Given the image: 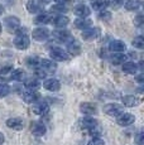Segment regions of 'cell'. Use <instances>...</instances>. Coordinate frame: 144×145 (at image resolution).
<instances>
[{
    "label": "cell",
    "instance_id": "obj_34",
    "mask_svg": "<svg viewBox=\"0 0 144 145\" xmlns=\"http://www.w3.org/2000/svg\"><path fill=\"white\" fill-rule=\"evenodd\" d=\"M52 12L53 13H60V15H63V13L67 12V8L65 7V5H60V4H56L52 7Z\"/></svg>",
    "mask_w": 144,
    "mask_h": 145
},
{
    "label": "cell",
    "instance_id": "obj_33",
    "mask_svg": "<svg viewBox=\"0 0 144 145\" xmlns=\"http://www.w3.org/2000/svg\"><path fill=\"white\" fill-rule=\"evenodd\" d=\"M10 91H12V88H10L9 85H7V83H0V97L8 96V95L10 93Z\"/></svg>",
    "mask_w": 144,
    "mask_h": 145
},
{
    "label": "cell",
    "instance_id": "obj_26",
    "mask_svg": "<svg viewBox=\"0 0 144 145\" xmlns=\"http://www.w3.org/2000/svg\"><path fill=\"white\" fill-rule=\"evenodd\" d=\"M27 9H28L29 13L35 14V13L41 12L42 8H41V3L38 1V0H29V1L27 3Z\"/></svg>",
    "mask_w": 144,
    "mask_h": 145
},
{
    "label": "cell",
    "instance_id": "obj_7",
    "mask_svg": "<svg viewBox=\"0 0 144 145\" xmlns=\"http://www.w3.org/2000/svg\"><path fill=\"white\" fill-rule=\"evenodd\" d=\"M32 38L35 42H44L49 38V30L46 27H38L32 32Z\"/></svg>",
    "mask_w": 144,
    "mask_h": 145
},
{
    "label": "cell",
    "instance_id": "obj_19",
    "mask_svg": "<svg viewBox=\"0 0 144 145\" xmlns=\"http://www.w3.org/2000/svg\"><path fill=\"white\" fill-rule=\"evenodd\" d=\"M39 68L43 69L46 73L47 72H54L57 69V65L52 59H42L39 63Z\"/></svg>",
    "mask_w": 144,
    "mask_h": 145
},
{
    "label": "cell",
    "instance_id": "obj_9",
    "mask_svg": "<svg viewBox=\"0 0 144 145\" xmlns=\"http://www.w3.org/2000/svg\"><path fill=\"white\" fill-rule=\"evenodd\" d=\"M134 121H135V116L130 112H123L116 118V124L123 127L130 126V125L134 124Z\"/></svg>",
    "mask_w": 144,
    "mask_h": 145
},
{
    "label": "cell",
    "instance_id": "obj_4",
    "mask_svg": "<svg viewBox=\"0 0 144 145\" xmlns=\"http://www.w3.org/2000/svg\"><path fill=\"white\" fill-rule=\"evenodd\" d=\"M104 112L109 116L113 118H118L120 114L124 112V106L120 104H116V102H110L104 106Z\"/></svg>",
    "mask_w": 144,
    "mask_h": 145
},
{
    "label": "cell",
    "instance_id": "obj_37",
    "mask_svg": "<svg viewBox=\"0 0 144 145\" xmlns=\"http://www.w3.org/2000/svg\"><path fill=\"white\" fill-rule=\"evenodd\" d=\"M105 5H109V7L111 8H119L121 5V3H123V0H105Z\"/></svg>",
    "mask_w": 144,
    "mask_h": 145
},
{
    "label": "cell",
    "instance_id": "obj_31",
    "mask_svg": "<svg viewBox=\"0 0 144 145\" xmlns=\"http://www.w3.org/2000/svg\"><path fill=\"white\" fill-rule=\"evenodd\" d=\"M90 5L94 10H104L105 9V3L104 0H91Z\"/></svg>",
    "mask_w": 144,
    "mask_h": 145
},
{
    "label": "cell",
    "instance_id": "obj_14",
    "mask_svg": "<svg viewBox=\"0 0 144 145\" xmlns=\"http://www.w3.org/2000/svg\"><path fill=\"white\" fill-rule=\"evenodd\" d=\"M7 126L13 130H22L24 127V120L22 118H10L7 120Z\"/></svg>",
    "mask_w": 144,
    "mask_h": 145
},
{
    "label": "cell",
    "instance_id": "obj_11",
    "mask_svg": "<svg viewBox=\"0 0 144 145\" xmlns=\"http://www.w3.org/2000/svg\"><path fill=\"white\" fill-rule=\"evenodd\" d=\"M30 131L35 136H43L47 133V127L42 121H32V124H30Z\"/></svg>",
    "mask_w": 144,
    "mask_h": 145
},
{
    "label": "cell",
    "instance_id": "obj_3",
    "mask_svg": "<svg viewBox=\"0 0 144 145\" xmlns=\"http://www.w3.org/2000/svg\"><path fill=\"white\" fill-rule=\"evenodd\" d=\"M49 57L52 58L53 62H66V61L70 59V54L62 48H52L49 51Z\"/></svg>",
    "mask_w": 144,
    "mask_h": 145
},
{
    "label": "cell",
    "instance_id": "obj_1",
    "mask_svg": "<svg viewBox=\"0 0 144 145\" xmlns=\"http://www.w3.org/2000/svg\"><path fill=\"white\" fill-rule=\"evenodd\" d=\"M15 33H16V35H15L14 40H13L15 48L20 49V51H26V49H28L29 46H30V39H29L28 34H27L26 27H20Z\"/></svg>",
    "mask_w": 144,
    "mask_h": 145
},
{
    "label": "cell",
    "instance_id": "obj_38",
    "mask_svg": "<svg viewBox=\"0 0 144 145\" xmlns=\"http://www.w3.org/2000/svg\"><path fill=\"white\" fill-rule=\"evenodd\" d=\"M99 18L101 19V20H105V22H109L110 18H111V13L107 12V10H101L100 14H99Z\"/></svg>",
    "mask_w": 144,
    "mask_h": 145
},
{
    "label": "cell",
    "instance_id": "obj_18",
    "mask_svg": "<svg viewBox=\"0 0 144 145\" xmlns=\"http://www.w3.org/2000/svg\"><path fill=\"white\" fill-rule=\"evenodd\" d=\"M51 23L56 28H61V29H62V28H65L68 23H70V19H68L66 15H60V14H58V15L52 18Z\"/></svg>",
    "mask_w": 144,
    "mask_h": 145
},
{
    "label": "cell",
    "instance_id": "obj_39",
    "mask_svg": "<svg viewBox=\"0 0 144 145\" xmlns=\"http://www.w3.org/2000/svg\"><path fill=\"white\" fill-rule=\"evenodd\" d=\"M135 143H137L138 145H143L144 144V134L142 131L135 136Z\"/></svg>",
    "mask_w": 144,
    "mask_h": 145
},
{
    "label": "cell",
    "instance_id": "obj_25",
    "mask_svg": "<svg viewBox=\"0 0 144 145\" xmlns=\"http://www.w3.org/2000/svg\"><path fill=\"white\" fill-rule=\"evenodd\" d=\"M125 61H126V56L123 54V53H114V54L110 57V62L114 66L123 65V63H125Z\"/></svg>",
    "mask_w": 144,
    "mask_h": 145
},
{
    "label": "cell",
    "instance_id": "obj_21",
    "mask_svg": "<svg viewBox=\"0 0 144 145\" xmlns=\"http://www.w3.org/2000/svg\"><path fill=\"white\" fill-rule=\"evenodd\" d=\"M68 54H72V56H76V54H80V52H81V46H80L79 42L76 40H71L70 43H67V51Z\"/></svg>",
    "mask_w": 144,
    "mask_h": 145
},
{
    "label": "cell",
    "instance_id": "obj_46",
    "mask_svg": "<svg viewBox=\"0 0 144 145\" xmlns=\"http://www.w3.org/2000/svg\"><path fill=\"white\" fill-rule=\"evenodd\" d=\"M0 81H1V78H0ZM0 83H3V82H0Z\"/></svg>",
    "mask_w": 144,
    "mask_h": 145
},
{
    "label": "cell",
    "instance_id": "obj_10",
    "mask_svg": "<svg viewBox=\"0 0 144 145\" xmlns=\"http://www.w3.org/2000/svg\"><path fill=\"white\" fill-rule=\"evenodd\" d=\"M80 111L86 116H94L98 114V106L94 102H82L80 104Z\"/></svg>",
    "mask_w": 144,
    "mask_h": 145
},
{
    "label": "cell",
    "instance_id": "obj_44",
    "mask_svg": "<svg viewBox=\"0 0 144 145\" xmlns=\"http://www.w3.org/2000/svg\"><path fill=\"white\" fill-rule=\"evenodd\" d=\"M1 32H3V24L0 23V34H1Z\"/></svg>",
    "mask_w": 144,
    "mask_h": 145
},
{
    "label": "cell",
    "instance_id": "obj_17",
    "mask_svg": "<svg viewBox=\"0 0 144 145\" xmlns=\"http://www.w3.org/2000/svg\"><path fill=\"white\" fill-rule=\"evenodd\" d=\"M22 97H23V101L27 104H35L37 101H39L41 95L37 91H28L22 95Z\"/></svg>",
    "mask_w": 144,
    "mask_h": 145
},
{
    "label": "cell",
    "instance_id": "obj_13",
    "mask_svg": "<svg viewBox=\"0 0 144 145\" xmlns=\"http://www.w3.org/2000/svg\"><path fill=\"white\" fill-rule=\"evenodd\" d=\"M73 14L79 18H87L91 14V9L85 4H77L73 8Z\"/></svg>",
    "mask_w": 144,
    "mask_h": 145
},
{
    "label": "cell",
    "instance_id": "obj_27",
    "mask_svg": "<svg viewBox=\"0 0 144 145\" xmlns=\"http://www.w3.org/2000/svg\"><path fill=\"white\" fill-rule=\"evenodd\" d=\"M52 14L51 13H41L37 15V18H35V23L38 24H48L51 23L52 20Z\"/></svg>",
    "mask_w": 144,
    "mask_h": 145
},
{
    "label": "cell",
    "instance_id": "obj_22",
    "mask_svg": "<svg viewBox=\"0 0 144 145\" xmlns=\"http://www.w3.org/2000/svg\"><path fill=\"white\" fill-rule=\"evenodd\" d=\"M91 25H92V22H91V19H87V18H79L76 22H75V27H76L77 29H81V30L91 28Z\"/></svg>",
    "mask_w": 144,
    "mask_h": 145
},
{
    "label": "cell",
    "instance_id": "obj_8",
    "mask_svg": "<svg viewBox=\"0 0 144 145\" xmlns=\"http://www.w3.org/2000/svg\"><path fill=\"white\" fill-rule=\"evenodd\" d=\"M52 35H53V38L58 42H62V43H70L71 40H73V37H72V34L68 30L66 29H57L54 30L53 33H52Z\"/></svg>",
    "mask_w": 144,
    "mask_h": 145
},
{
    "label": "cell",
    "instance_id": "obj_6",
    "mask_svg": "<svg viewBox=\"0 0 144 145\" xmlns=\"http://www.w3.org/2000/svg\"><path fill=\"white\" fill-rule=\"evenodd\" d=\"M100 34H101L100 28H99V27H91V28H87V29L82 30L81 37H82V39H84V40L88 42V40L98 39V38L100 37Z\"/></svg>",
    "mask_w": 144,
    "mask_h": 145
},
{
    "label": "cell",
    "instance_id": "obj_23",
    "mask_svg": "<svg viewBox=\"0 0 144 145\" xmlns=\"http://www.w3.org/2000/svg\"><path fill=\"white\" fill-rule=\"evenodd\" d=\"M138 69H139V67L134 62L123 63V72H125V73H128V74H135L138 72Z\"/></svg>",
    "mask_w": 144,
    "mask_h": 145
},
{
    "label": "cell",
    "instance_id": "obj_36",
    "mask_svg": "<svg viewBox=\"0 0 144 145\" xmlns=\"http://www.w3.org/2000/svg\"><path fill=\"white\" fill-rule=\"evenodd\" d=\"M87 145H105V141H104V139L100 138V136H94V138L87 143Z\"/></svg>",
    "mask_w": 144,
    "mask_h": 145
},
{
    "label": "cell",
    "instance_id": "obj_16",
    "mask_svg": "<svg viewBox=\"0 0 144 145\" xmlns=\"http://www.w3.org/2000/svg\"><path fill=\"white\" fill-rule=\"evenodd\" d=\"M109 48H110V51H113L115 53H123V52L126 51V44L124 43L123 40L114 39V40L110 42Z\"/></svg>",
    "mask_w": 144,
    "mask_h": 145
},
{
    "label": "cell",
    "instance_id": "obj_2",
    "mask_svg": "<svg viewBox=\"0 0 144 145\" xmlns=\"http://www.w3.org/2000/svg\"><path fill=\"white\" fill-rule=\"evenodd\" d=\"M80 126H81L82 129L90 131L92 135L96 131H100V130H99V122H98V120L94 119L92 116H85V118H82L81 120H80Z\"/></svg>",
    "mask_w": 144,
    "mask_h": 145
},
{
    "label": "cell",
    "instance_id": "obj_42",
    "mask_svg": "<svg viewBox=\"0 0 144 145\" xmlns=\"http://www.w3.org/2000/svg\"><path fill=\"white\" fill-rule=\"evenodd\" d=\"M4 141H5V136H4V134L0 133V145L4 144Z\"/></svg>",
    "mask_w": 144,
    "mask_h": 145
},
{
    "label": "cell",
    "instance_id": "obj_24",
    "mask_svg": "<svg viewBox=\"0 0 144 145\" xmlns=\"http://www.w3.org/2000/svg\"><path fill=\"white\" fill-rule=\"evenodd\" d=\"M41 81L38 80V78H29V80H27L26 81V88L28 91H37L38 88L41 87Z\"/></svg>",
    "mask_w": 144,
    "mask_h": 145
},
{
    "label": "cell",
    "instance_id": "obj_30",
    "mask_svg": "<svg viewBox=\"0 0 144 145\" xmlns=\"http://www.w3.org/2000/svg\"><path fill=\"white\" fill-rule=\"evenodd\" d=\"M26 63L28 67H30V68H38V67H39V63H41V59L38 57H27Z\"/></svg>",
    "mask_w": 144,
    "mask_h": 145
},
{
    "label": "cell",
    "instance_id": "obj_32",
    "mask_svg": "<svg viewBox=\"0 0 144 145\" xmlns=\"http://www.w3.org/2000/svg\"><path fill=\"white\" fill-rule=\"evenodd\" d=\"M132 44H133V47H134V48L143 49V47H144V38L140 37V35H138V37H135L134 39H133Z\"/></svg>",
    "mask_w": 144,
    "mask_h": 145
},
{
    "label": "cell",
    "instance_id": "obj_15",
    "mask_svg": "<svg viewBox=\"0 0 144 145\" xmlns=\"http://www.w3.org/2000/svg\"><path fill=\"white\" fill-rule=\"evenodd\" d=\"M43 87L46 88V90L51 91V92H57L61 88V82L57 78H49V80L44 81Z\"/></svg>",
    "mask_w": 144,
    "mask_h": 145
},
{
    "label": "cell",
    "instance_id": "obj_29",
    "mask_svg": "<svg viewBox=\"0 0 144 145\" xmlns=\"http://www.w3.org/2000/svg\"><path fill=\"white\" fill-rule=\"evenodd\" d=\"M24 77H26V72H24L22 68H16V69H14V71L12 72V77H10V80H13V81H23Z\"/></svg>",
    "mask_w": 144,
    "mask_h": 145
},
{
    "label": "cell",
    "instance_id": "obj_43",
    "mask_svg": "<svg viewBox=\"0 0 144 145\" xmlns=\"http://www.w3.org/2000/svg\"><path fill=\"white\" fill-rule=\"evenodd\" d=\"M138 82H143V76H142V74H140V76H138Z\"/></svg>",
    "mask_w": 144,
    "mask_h": 145
},
{
    "label": "cell",
    "instance_id": "obj_12",
    "mask_svg": "<svg viewBox=\"0 0 144 145\" xmlns=\"http://www.w3.org/2000/svg\"><path fill=\"white\" fill-rule=\"evenodd\" d=\"M33 112L38 116H44L48 114L49 111V105L47 104L46 101H37L34 105H33Z\"/></svg>",
    "mask_w": 144,
    "mask_h": 145
},
{
    "label": "cell",
    "instance_id": "obj_41",
    "mask_svg": "<svg viewBox=\"0 0 144 145\" xmlns=\"http://www.w3.org/2000/svg\"><path fill=\"white\" fill-rule=\"evenodd\" d=\"M142 20H143V16L142 15H138L137 18H135V23H137V24H140V23H142Z\"/></svg>",
    "mask_w": 144,
    "mask_h": 145
},
{
    "label": "cell",
    "instance_id": "obj_20",
    "mask_svg": "<svg viewBox=\"0 0 144 145\" xmlns=\"http://www.w3.org/2000/svg\"><path fill=\"white\" fill-rule=\"evenodd\" d=\"M140 104V100L134 95H125L123 97V105L126 107H135Z\"/></svg>",
    "mask_w": 144,
    "mask_h": 145
},
{
    "label": "cell",
    "instance_id": "obj_28",
    "mask_svg": "<svg viewBox=\"0 0 144 145\" xmlns=\"http://www.w3.org/2000/svg\"><path fill=\"white\" fill-rule=\"evenodd\" d=\"M142 5V1L140 0H129L125 4V9L129 10V12H133V10H138Z\"/></svg>",
    "mask_w": 144,
    "mask_h": 145
},
{
    "label": "cell",
    "instance_id": "obj_40",
    "mask_svg": "<svg viewBox=\"0 0 144 145\" xmlns=\"http://www.w3.org/2000/svg\"><path fill=\"white\" fill-rule=\"evenodd\" d=\"M54 1H56L57 4H60V5H65L66 3H68L70 0H54Z\"/></svg>",
    "mask_w": 144,
    "mask_h": 145
},
{
    "label": "cell",
    "instance_id": "obj_35",
    "mask_svg": "<svg viewBox=\"0 0 144 145\" xmlns=\"http://www.w3.org/2000/svg\"><path fill=\"white\" fill-rule=\"evenodd\" d=\"M13 69L12 63H4V65L0 66V74H7L8 72H10Z\"/></svg>",
    "mask_w": 144,
    "mask_h": 145
},
{
    "label": "cell",
    "instance_id": "obj_45",
    "mask_svg": "<svg viewBox=\"0 0 144 145\" xmlns=\"http://www.w3.org/2000/svg\"><path fill=\"white\" fill-rule=\"evenodd\" d=\"M3 12H4V9H3V8L0 7V15H1V14H3Z\"/></svg>",
    "mask_w": 144,
    "mask_h": 145
},
{
    "label": "cell",
    "instance_id": "obj_5",
    "mask_svg": "<svg viewBox=\"0 0 144 145\" xmlns=\"http://www.w3.org/2000/svg\"><path fill=\"white\" fill-rule=\"evenodd\" d=\"M4 25L7 28L8 32L13 33V32H16V30L20 28V20H19L18 16L15 15H10V16H7L4 19Z\"/></svg>",
    "mask_w": 144,
    "mask_h": 145
}]
</instances>
